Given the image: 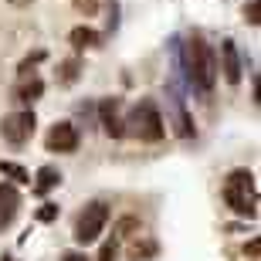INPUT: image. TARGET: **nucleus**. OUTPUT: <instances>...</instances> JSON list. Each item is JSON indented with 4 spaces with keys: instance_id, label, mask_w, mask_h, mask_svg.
Returning <instances> with one entry per match:
<instances>
[{
    "instance_id": "obj_1",
    "label": "nucleus",
    "mask_w": 261,
    "mask_h": 261,
    "mask_svg": "<svg viewBox=\"0 0 261 261\" xmlns=\"http://www.w3.org/2000/svg\"><path fill=\"white\" fill-rule=\"evenodd\" d=\"M184 55H187V78H190V85L200 88L203 95H211L214 82H217V61H214L211 44L200 34H190V41L184 44Z\"/></svg>"
},
{
    "instance_id": "obj_2",
    "label": "nucleus",
    "mask_w": 261,
    "mask_h": 261,
    "mask_svg": "<svg viewBox=\"0 0 261 261\" xmlns=\"http://www.w3.org/2000/svg\"><path fill=\"white\" fill-rule=\"evenodd\" d=\"M224 200L241 217H254L258 214V190H254L251 170H231L227 173V180H224Z\"/></svg>"
},
{
    "instance_id": "obj_3",
    "label": "nucleus",
    "mask_w": 261,
    "mask_h": 261,
    "mask_svg": "<svg viewBox=\"0 0 261 261\" xmlns=\"http://www.w3.org/2000/svg\"><path fill=\"white\" fill-rule=\"evenodd\" d=\"M129 133L136 136V139H143V143H160L166 136V122L163 116H160V109H156L153 98H143L139 106L129 112Z\"/></svg>"
},
{
    "instance_id": "obj_4",
    "label": "nucleus",
    "mask_w": 261,
    "mask_h": 261,
    "mask_svg": "<svg viewBox=\"0 0 261 261\" xmlns=\"http://www.w3.org/2000/svg\"><path fill=\"white\" fill-rule=\"evenodd\" d=\"M106 224H109V207H106L102 200L88 203L85 211L78 214V221H75V241H78V244L98 241V234L106 231Z\"/></svg>"
},
{
    "instance_id": "obj_5",
    "label": "nucleus",
    "mask_w": 261,
    "mask_h": 261,
    "mask_svg": "<svg viewBox=\"0 0 261 261\" xmlns=\"http://www.w3.org/2000/svg\"><path fill=\"white\" fill-rule=\"evenodd\" d=\"M34 126H38L34 112H10V116H4V122H0V136L14 146H24L31 136H34Z\"/></svg>"
},
{
    "instance_id": "obj_6",
    "label": "nucleus",
    "mask_w": 261,
    "mask_h": 261,
    "mask_svg": "<svg viewBox=\"0 0 261 261\" xmlns=\"http://www.w3.org/2000/svg\"><path fill=\"white\" fill-rule=\"evenodd\" d=\"M48 149L51 153H75L78 149V129L71 122H55L48 133Z\"/></svg>"
},
{
    "instance_id": "obj_7",
    "label": "nucleus",
    "mask_w": 261,
    "mask_h": 261,
    "mask_svg": "<svg viewBox=\"0 0 261 261\" xmlns=\"http://www.w3.org/2000/svg\"><path fill=\"white\" fill-rule=\"evenodd\" d=\"M98 112H102V129H106L112 139H122V136H126V122L119 119V98H106V102L98 106Z\"/></svg>"
},
{
    "instance_id": "obj_8",
    "label": "nucleus",
    "mask_w": 261,
    "mask_h": 261,
    "mask_svg": "<svg viewBox=\"0 0 261 261\" xmlns=\"http://www.w3.org/2000/svg\"><path fill=\"white\" fill-rule=\"evenodd\" d=\"M221 71L231 85L241 82V58H238V44L234 41H221Z\"/></svg>"
},
{
    "instance_id": "obj_9",
    "label": "nucleus",
    "mask_w": 261,
    "mask_h": 261,
    "mask_svg": "<svg viewBox=\"0 0 261 261\" xmlns=\"http://www.w3.org/2000/svg\"><path fill=\"white\" fill-rule=\"evenodd\" d=\"M17 207H20L17 187H14V184H0V227L17 217Z\"/></svg>"
},
{
    "instance_id": "obj_10",
    "label": "nucleus",
    "mask_w": 261,
    "mask_h": 261,
    "mask_svg": "<svg viewBox=\"0 0 261 261\" xmlns=\"http://www.w3.org/2000/svg\"><path fill=\"white\" fill-rule=\"evenodd\" d=\"M41 95H44V82H41L38 75H24L17 85H14V98H17V102H38Z\"/></svg>"
},
{
    "instance_id": "obj_11",
    "label": "nucleus",
    "mask_w": 261,
    "mask_h": 261,
    "mask_svg": "<svg viewBox=\"0 0 261 261\" xmlns=\"http://www.w3.org/2000/svg\"><path fill=\"white\" fill-rule=\"evenodd\" d=\"M170 109H173V133L176 136H194V126H190V119H187V112H184V106H180V98L176 95H170Z\"/></svg>"
},
{
    "instance_id": "obj_12",
    "label": "nucleus",
    "mask_w": 261,
    "mask_h": 261,
    "mask_svg": "<svg viewBox=\"0 0 261 261\" xmlns=\"http://www.w3.org/2000/svg\"><path fill=\"white\" fill-rule=\"evenodd\" d=\"M68 41L75 44L78 51H85V48H98V31H92V28H75L71 34H68Z\"/></svg>"
},
{
    "instance_id": "obj_13",
    "label": "nucleus",
    "mask_w": 261,
    "mask_h": 261,
    "mask_svg": "<svg viewBox=\"0 0 261 261\" xmlns=\"http://www.w3.org/2000/svg\"><path fill=\"white\" fill-rule=\"evenodd\" d=\"M61 184V173L55 170V166H41L38 170V194H48L51 187Z\"/></svg>"
},
{
    "instance_id": "obj_14",
    "label": "nucleus",
    "mask_w": 261,
    "mask_h": 261,
    "mask_svg": "<svg viewBox=\"0 0 261 261\" xmlns=\"http://www.w3.org/2000/svg\"><path fill=\"white\" fill-rule=\"evenodd\" d=\"M78 71H82V61H78V58L61 61V68H58V82H61V85H71V82H78Z\"/></svg>"
},
{
    "instance_id": "obj_15",
    "label": "nucleus",
    "mask_w": 261,
    "mask_h": 261,
    "mask_svg": "<svg viewBox=\"0 0 261 261\" xmlns=\"http://www.w3.org/2000/svg\"><path fill=\"white\" fill-rule=\"evenodd\" d=\"M0 173H4V176H10L14 184H31L28 170H24V166H17V163H10V160H0Z\"/></svg>"
},
{
    "instance_id": "obj_16",
    "label": "nucleus",
    "mask_w": 261,
    "mask_h": 261,
    "mask_svg": "<svg viewBox=\"0 0 261 261\" xmlns=\"http://www.w3.org/2000/svg\"><path fill=\"white\" fill-rule=\"evenodd\" d=\"M133 234H139V221H136V217H122V221L116 224V241L133 238Z\"/></svg>"
},
{
    "instance_id": "obj_17",
    "label": "nucleus",
    "mask_w": 261,
    "mask_h": 261,
    "mask_svg": "<svg viewBox=\"0 0 261 261\" xmlns=\"http://www.w3.org/2000/svg\"><path fill=\"white\" fill-rule=\"evenodd\" d=\"M116 248H119L116 238H112V241H106V244H102V251H98V261H116Z\"/></svg>"
},
{
    "instance_id": "obj_18",
    "label": "nucleus",
    "mask_w": 261,
    "mask_h": 261,
    "mask_svg": "<svg viewBox=\"0 0 261 261\" xmlns=\"http://www.w3.org/2000/svg\"><path fill=\"white\" fill-rule=\"evenodd\" d=\"M55 217H58V203H44V207L38 211V221H44V224L55 221Z\"/></svg>"
},
{
    "instance_id": "obj_19",
    "label": "nucleus",
    "mask_w": 261,
    "mask_h": 261,
    "mask_svg": "<svg viewBox=\"0 0 261 261\" xmlns=\"http://www.w3.org/2000/svg\"><path fill=\"white\" fill-rule=\"evenodd\" d=\"M258 14H261V7H258V0H251V4H248V7H244V17H248V24H258Z\"/></svg>"
},
{
    "instance_id": "obj_20",
    "label": "nucleus",
    "mask_w": 261,
    "mask_h": 261,
    "mask_svg": "<svg viewBox=\"0 0 261 261\" xmlns=\"http://www.w3.org/2000/svg\"><path fill=\"white\" fill-rule=\"evenodd\" d=\"M153 251H156V244H143V248L136 244V248H133V261H143L146 254H153Z\"/></svg>"
},
{
    "instance_id": "obj_21",
    "label": "nucleus",
    "mask_w": 261,
    "mask_h": 261,
    "mask_svg": "<svg viewBox=\"0 0 261 261\" xmlns=\"http://www.w3.org/2000/svg\"><path fill=\"white\" fill-rule=\"evenodd\" d=\"M75 7L82 10V14H95V10H98V0H75Z\"/></svg>"
},
{
    "instance_id": "obj_22",
    "label": "nucleus",
    "mask_w": 261,
    "mask_h": 261,
    "mask_svg": "<svg viewBox=\"0 0 261 261\" xmlns=\"http://www.w3.org/2000/svg\"><path fill=\"white\" fill-rule=\"evenodd\" d=\"M61 261H88V258H85V254H82V251H68V254H65V258H61Z\"/></svg>"
},
{
    "instance_id": "obj_23",
    "label": "nucleus",
    "mask_w": 261,
    "mask_h": 261,
    "mask_svg": "<svg viewBox=\"0 0 261 261\" xmlns=\"http://www.w3.org/2000/svg\"><path fill=\"white\" fill-rule=\"evenodd\" d=\"M7 4H14V7H28L31 0H7Z\"/></svg>"
}]
</instances>
